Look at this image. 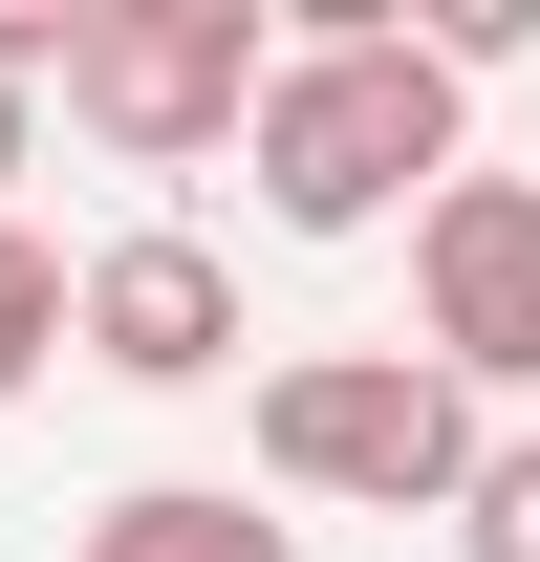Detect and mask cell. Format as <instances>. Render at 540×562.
<instances>
[{"label": "cell", "mask_w": 540, "mask_h": 562, "mask_svg": "<svg viewBox=\"0 0 540 562\" xmlns=\"http://www.w3.org/2000/svg\"><path fill=\"white\" fill-rule=\"evenodd\" d=\"M260 66H281V22H260V0H87V22H66V109L131 151V173L238 151Z\"/></svg>", "instance_id": "3957f363"}, {"label": "cell", "mask_w": 540, "mask_h": 562, "mask_svg": "<svg viewBox=\"0 0 540 562\" xmlns=\"http://www.w3.org/2000/svg\"><path fill=\"white\" fill-rule=\"evenodd\" d=\"M66 347L109 368V390H216V368H238V260L173 238V216H131L109 260H66Z\"/></svg>", "instance_id": "5b68a950"}, {"label": "cell", "mask_w": 540, "mask_h": 562, "mask_svg": "<svg viewBox=\"0 0 540 562\" xmlns=\"http://www.w3.org/2000/svg\"><path fill=\"white\" fill-rule=\"evenodd\" d=\"M410 325L432 390H540V173H432L410 195Z\"/></svg>", "instance_id": "277c9868"}, {"label": "cell", "mask_w": 540, "mask_h": 562, "mask_svg": "<svg viewBox=\"0 0 540 562\" xmlns=\"http://www.w3.org/2000/svg\"><path fill=\"white\" fill-rule=\"evenodd\" d=\"M238 151H260V216H281V238H368V216H410L432 173H454V66L410 44L390 0H303V44L260 66Z\"/></svg>", "instance_id": "6da1fadb"}, {"label": "cell", "mask_w": 540, "mask_h": 562, "mask_svg": "<svg viewBox=\"0 0 540 562\" xmlns=\"http://www.w3.org/2000/svg\"><path fill=\"white\" fill-rule=\"evenodd\" d=\"M87 562H303V519H260V497H216V476H131L87 519Z\"/></svg>", "instance_id": "8992f818"}, {"label": "cell", "mask_w": 540, "mask_h": 562, "mask_svg": "<svg viewBox=\"0 0 540 562\" xmlns=\"http://www.w3.org/2000/svg\"><path fill=\"white\" fill-rule=\"evenodd\" d=\"M454 562H540V432H475V476H454Z\"/></svg>", "instance_id": "52a82bcc"}, {"label": "cell", "mask_w": 540, "mask_h": 562, "mask_svg": "<svg viewBox=\"0 0 540 562\" xmlns=\"http://www.w3.org/2000/svg\"><path fill=\"white\" fill-rule=\"evenodd\" d=\"M260 476L281 497H368V519H454L475 390H432L410 347H303V368H260Z\"/></svg>", "instance_id": "7a4b0ae2"}, {"label": "cell", "mask_w": 540, "mask_h": 562, "mask_svg": "<svg viewBox=\"0 0 540 562\" xmlns=\"http://www.w3.org/2000/svg\"><path fill=\"white\" fill-rule=\"evenodd\" d=\"M44 347H66V260H44V238L0 216V412L44 390Z\"/></svg>", "instance_id": "ba28073f"}, {"label": "cell", "mask_w": 540, "mask_h": 562, "mask_svg": "<svg viewBox=\"0 0 540 562\" xmlns=\"http://www.w3.org/2000/svg\"><path fill=\"white\" fill-rule=\"evenodd\" d=\"M66 22H87V0H0V109H22V87L66 66Z\"/></svg>", "instance_id": "9c48e42d"}, {"label": "cell", "mask_w": 540, "mask_h": 562, "mask_svg": "<svg viewBox=\"0 0 540 562\" xmlns=\"http://www.w3.org/2000/svg\"><path fill=\"white\" fill-rule=\"evenodd\" d=\"M0 173H22V109H0Z\"/></svg>", "instance_id": "30bf717a"}]
</instances>
